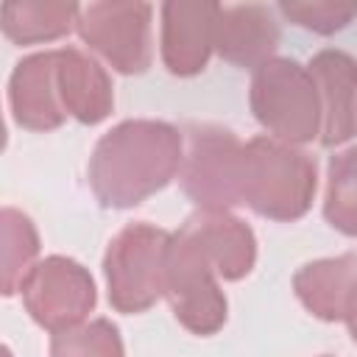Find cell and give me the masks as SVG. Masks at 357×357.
Wrapping results in <instances>:
<instances>
[{
    "label": "cell",
    "mask_w": 357,
    "mask_h": 357,
    "mask_svg": "<svg viewBox=\"0 0 357 357\" xmlns=\"http://www.w3.org/2000/svg\"><path fill=\"white\" fill-rule=\"evenodd\" d=\"M181 229L201 245L220 279L237 282L254 271L257 262V237L245 220L229 209H198Z\"/></svg>",
    "instance_id": "12"
},
{
    "label": "cell",
    "mask_w": 357,
    "mask_h": 357,
    "mask_svg": "<svg viewBox=\"0 0 357 357\" xmlns=\"http://www.w3.org/2000/svg\"><path fill=\"white\" fill-rule=\"evenodd\" d=\"M59 50L31 53L17 61L8 78V109L17 126L28 131H50L67 120L59 98Z\"/></svg>",
    "instance_id": "11"
},
{
    "label": "cell",
    "mask_w": 357,
    "mask_h": 357,
    "mask_svg": "<svg viewBox=\"0 0 357 357\" xmlns=\"http://www.w3.org/2000/svg\"><path fill=\"white\" fill-rule=\"evenodd\" d=\"M170 231L137 220L126 223L106 245L103 273L109 304L117 312L137 315L153 307L165 296L167 273V248Z\"/></svg>",
    "instance_id": "4"
},
{
    "label": "cell",
    "mask_w": 357,
    "mask_h": 357,
    "mask_svg": "<svg viewBox=\"0 0 357 357\" xmlns=\"http://www.w3.org/2000/svg\"><path fill=\"white\" fill-rule=\"evenodd\" d=\"M315 159L273 137H254L243 145L240 204L271 220H298L315 198Z\"/></svg>",
    "instance_id": "2"
},
{
    "label": "cell",
    "mask_w": 357,
    "mask_h": 357,
    "mask_svg": "<svg viewBox=\"0 0 357 357\" xmlns=\"http://www.w3.org/2000/svg\"><path fill=\"white\" fill-rule=\"evenodd\" d=\"M248 103L257 123L268 137L287 145L321 139V103L318 89L304 64L296 59L273 56L251 75Z\"/></svg>",
    "instance_id": "3"
},
{
    "label": "cell",
    "mask_w": 357,
    "mask_h": 357,
    "mask_svg": "<svg viewBox=\"0 0 357 357\" xmlns=\"http://www.w3.org/2000/svg\"><path fill=\"white\" fill-rule=\"evenodd\" d=\"M321 103V142L343 145L357 134V61L335 47L318 50L307 64Z\"/></svg>",
    "instance_id": "10"
},
{
    "label": "cell",
    "mask_w": 357,
    "mask_h": 357,
    "mask_svg": "<svg viewBox=\"0 0 357 357\" xmlns=\"http://www.w3.org/2000/svg\"><path fill=\"white\" fill-rule=\"evenodd\" d=\"M357 282V254L307 262L293 276V290L304 310L321 321H343V307Z\"/></svg>",
    "instance_id": "15"
},
{
    "label": "cell",
    "mask_w": 357,
    "mask_h": 357,
    "mask_svg": "<svg viewBox=\"0 0 357 357\" xmlns=\"http://www.w3.org/2000/svg\"><path fill=\"white\" fill-rule=\"evenodd\" d=\"M0 259H3V296H14L20 293L25 276L31 273V268L36 265V254H39V234L33 220L14 209L6 206L0 212Z\"/></svg>",
    "instance_id": "17"
},
{
    "label": "cell",
    "mask_w": 357,
    "mask_h": 357,
    "mask_svg": "<svg viewBox=\"0 0 357 357\" xmlns=\"http://www.w3.org/2000/svg\"><path fill=\"white\" fill-rule=\"evenodd\" d=\"M59 98L67 117L95 126L112 114L114 89L109 73L78 47H59Z\"/></svg>",
    "instance_id": "14"
},
{
    "label": "cell",
    "mask_w": 357,
    "mask_h": 357,
    "mask_svg": "<svg viewBox=\"0 0 357 357\" xmlns=\"http://www.w3.org/2000/svg\"><path fill=\"white\" fill-rule=\"evenodd\" d=\"M50 357H126L123 337L109 318H92L53 332Z\"/></svg>",
    "instance_id": "19"
},
{
    "label": "cell",
    "mask_w": 357,
    "mask_h": 357,
    "mask_svg": "<svg viewBox=\"0 0 357 357\" xmlns=\"http://www.w3.org/2000/svg\"><path fill=\"white\" fill-rule=\"evenodd\" d=\"M324 218L335 231L357 237V142L332 153L326 165Z\"/></svg>",
    "instance_id": "18"
},
{
    "label": "cell",
    "mask_w": 357,
    "mask_h": 357,
    "mask_svg": "<svg viewBox=\"0 0 357 357\" xmlns=\"http://www.w3.org/2000/svg\"><path fill=\"white\" fill-rule=\"evenodd\" d=\"M343 324L349 326V335H351V340L357 343V282H354V287H351V293H349V298H346Z\"/></svg>",
    "instance_id": "21"
},
{
    "label": "cell",
    "mask_w": 357,
    "mask_h": 357,
    "mask_svg": "<svg viewBox=\"0 0 357 357\" xmlns=\"http://www.w3.org/2000/svg\"><path fill=\"white\" fill-rule=\"evenodd\" d=\"M220 3L170 0L159 8L162 17V61L173 75H198L215 50V25Z\"/></svg>",
    "instance_id": "9"
},
{
    "label": "cell",
    "mask_w": 357,
    "mask_h": 357,
    "mask_svg": "<svg viewBox=\"0 0 357 357\" xmlns=\"http://www.w3.org/2000/svg\"><path fill=\"white\" fill-rule=\"evenodd\" d=\"M243 145L234 131L220 126H192L187 131L178 181L198 209H231L240 204Z\"/></svg>",
    "instance_id": "6"
},
{
    "label": "cell",
    "mask_w": 357,
    "mask_h": 357,
    "mask_svg": "<svg viewBox=\"0 0 357 357\" xmlns=\"http://www.w3.org/2000/svg\"><path fill=\"white\" fill-rule=\"evenodd\" d=\"M28 315L47 332H61L86 321L98 293L89 271L61 254L39 259L20 287Z\"/></svg>",
    "instance_id": "8"
},
{
    "label": "cell",
    "mask_w": 357,
    "mask_h": 357,
    "mask_svg": "<svg viewBox=\"0 0 357 357\" xmlns=\"http://www.w3.org/2000/svg\"><path fill=\"white\" fill-rule=\"evenodd\" d=\"M321 357H326V354H321Z\"/></svg>",
    "instance_id": "22"
},
{
    "label": "cell",
    "mask_w": 357,
    "mask_h": 357,
    "mask_svg": "<svg viewBox=\"0 0 357 357\" xmlns=\"http://www.w3.org/2000/svg\"><path fill=\"white\" fill-rule=\"evenodd\" d=\"M218 271L201 251V245L178 229L167 248L165 298L176 321L192 335H215L226 324V296L218 284Z\"/></svg>",
    "instance_id": "5"
},
{
    "label": "cell",
    "mask_w": 357,
    "mask_h": 357,
    "mask_svg": "<svg viewBox=\"0 0 357 357\" xmlns=\"http://www.w3.org/2000/svg\"><path fill=\"white\" fill-rule=\"evenodd\" d=\"M151 3H86L78 8L75 31L112 70L139 75L151 67Z\"/></svg>",
    "instance_id": "7"
},
{
    "label": "cell",
    "mask_w": 357,
    "mask_h": 357,
    "mask_svg": "<svg viewBox=\"0 0 357 357\" xmlns=\"http://www.w3.org/2000/svg\"><path fill=\"white\" fill-rule=\"evenodd\" d=\"M184 162V137L165 120H123L89 156V187L109 209H131L159 192Z\"/></svg>",
    "instance_id": "1"
},
{
    "label": "cell",
    "mask_w": 357,
    "mask_h": 357,
    "mask_svg": "<svg viewBox=\"0 0 357 357\" xmlns=\"http://www.w3.org/2000/svg\"><path fill=\"white\" fill-rule=\"evenodd\" d=\"M279 11L315 33H335L346 28L357 17V3H340V0H284L279 3Z\"/></svg>",
    "instance_id": "20"
},
{
    "label": "cell",
    "mask_w": 357,
    "mask_h": 357,
    "mask_svg": "<svg viewBox=\"0 0 357 357\" xmlns=\"http://www.w3.org/2000/svg\"><path fill=\"white\" fill-rule=\"evenodd\" d=\"M279 47V22L259 3L220 6L215 25V50L234 67L257 70L273 59Z\"/></svg>",
    "instance_id": "13"
},
{
    "label": "cell",
    "mask_w": 357,
    "mask_h": 357,
    "mask_svg": "<svg viewBox=\"0 0 357 357\" xmlns=\"http://www.w3.org/2000/svg\"><path fill=\"white\" fill-rule=\"evenodd\" d=\"M75 3L61 0H22V3H6L0 8V25L6 39L14 45H36V42H53L64 33H70L78 22Z\"/></svg>",
    "instance_id": "16"
}]
</instances>
